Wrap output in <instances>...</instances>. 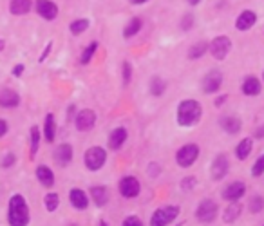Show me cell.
<instances>
[{"mask_svg": "<svg viewBox=\"0 0 264 226\" xmlns=\"http://www.w3.org/2000/svg\"><path fill=\"white\" fill-rule=\"evenodd\" d=\"M253 136L257 137V139H263V137H264V125H261V127H259L257 131L253 132Z\"/></svg>", "mask_w": 264, "mask_h": 226, "instance_id": "cell-43", "label": "cell"}, {"mask_svg": "<svg viewBox=\"0 0 264 226\" xmlns=\"http://www.w3.org/2000/svg\"><path fill=\"white\" fill-rule=\"evenodd\" d=\"M248 210H250V214H261L264 210V197L263 196H253L250 201H248Z\"/></svg>", "mask_w": 264, "mask_h": 226, "instance_id": "cell-30", "label": "cell"}, {"mask_svg": "<svg viewBox=\"0 0 264 226\" xmlns=\"http://www.w3.org/2000/svg\"><path fill=\"white\" fill-rule=\"evenodd\" d=\"M2 49H4V42H2V40H0V51H2Z\"/></svg>", "mask_w": 264, "mask_h": 226, "instance_id": "cell-49", "label": "cell"}, {"mask_svg": "<svg viewBox=\"0 0 264 226\" xmlns=\"http://www.w3.org/2000/svg\"><path fill=\"white\" fill-rule=\"evenodd\" d=\"M127 137H129V132H127L125 127H116L114 131L109 134V149L120 150L125 145Z\"/></svg>", "mask_w": 264, "mask_h": 226, "instance_id": "cell-16", "label": "cell"}, {"mask_svg": "<svg viewBox=\"0 0 264 226\" xmlns=\"http://www.w3.org/2000/svg\"><path fill=\"white\" fill-rule=\"evenodd\" d=\"M35 176L38 179V183L42 184V186H45V188H53L54 186V172L47 165H38Z\"/></svg>", "mask_w": 264, "mask_h": 226, "instance_id": "cell-18", "label": "cell"}, {"mask_svg": "<svg viewBox=\"0 0 264 226\" xmlns=\"http://www.w3.org/2000/svg\"><path fill=\"white\" fill-rule=\"evenodd\" d=\"M18 103H20V96H18V92H15V90H11V89L0 90V107L15 109V107H18Z\"/></svg>", "mask_w": 264, "mask_h": 226, "instance_id": "cell-21", "label": "cell"}, {"mask_svg": "<svg viewBox=\"0 0 264 226\" xmlns=\"http://www.w3.org/2000/svg\"><path fill=\"white\" fill-rule=\"evenodd\" d=\"M105 163H107V150L103 147H90V149L85 150L84 165L87 170L98 172V170H102Z\"/></svg>", "mask_w": 264, "mask_h": 226, "instance_id": "cell-5", "label": "cell"}, {"mask_svg": "<svg viewBox=\"0 0 264 226\" xmlns=\"http://www.w3.org/2000/svg\"><path fill=\"white\" fill-rule=\"evenodd\" d=\"M147 172H149L150 178H157L159 174H161V165L159 163H149V168H147Z\"/></svg>", "mask_w": 264, "mask_h": 226, "instance_id": "cell-40", "label": "cell"}, {"mask_svg": "<svg viewBox=\"0 0 264 226\" xmlns=\"http://www.w3.org/2000/svg\"><path fill=\"white\" fill-rule=\"evenodd\" d=\"M252 149H253V139H252V137H244V139H241L239 145L235 147V156H237V159L244 161L248 156L252 154Z\"/></svg>", "mask_w": 264, "mask_h": 226, "instance_id": "cell-23", "label": "cell"}, {"mask_svg": "<svg viewBox=\"0 0 264 226\" xmlns=\"http://www.w3.org/2000/svg\"><path fill=\"white\" fill-rule=\"evenodd\" d=\"M40 139H42V132L36 125L31 127L29 131V143H31V158H35L36 152H38V147H40Z\"/></svg>", "mask_w": 264, "mask_h": 226, "instance_id": "cell-27", "label": "cell"}, {"mask_svg": "<svg viewBox=\"0 0 264 226\" xmlns=\"http://www.w3.org/2000/svg\"><path fill=\"white\" fill-rule=\"evenodd\" d=\"M194 25V17L192 15H186L185 18H183V22H181V29H190V27H192Z\"/></svg>", "mask_w": 264, "mask_h": 226, "instance_id": "cell-41", "label": "cell"}, {"mask_svg": "<svg viewBox=\"0 0 264 226\" xmlns=\"http://www.w3.org/2000/svg\"><path fill=\"white\" fill-rule=\"evenodd\" d=\"M15 163H17V156L13 154V152H7V154L2 158V161H0L2 168H11Z\"/></svg>", "mask_w": 264, "mask_h": 226, "instance_id": "cell-38", "label": "cell"}, {"mask_svg": "<svg viewBox=\"0 0 264 226\" xmlns=\"http://www.w3.org/2000/svg\"><path fill=\"white\" fill-rule=\"evenodd\" d=\"M203 116V107L198 100H183L177 105V125L179 127H194L199 123Z\"/></svg>", "mask_w": 264, "mask_h": 226, "instance_id": "cell-2", "label": "cell"}, {"mask_svg": "<svg viewBox=\"0 0 264 226\" xmlns=\"http://www.w3.org/2000/svg\"><path fill=\"white\" fill-rule=\"evenodd\" d=\"M36 11L45 20H54L58 15V6L51 0H36Z\"/></svg>", "mask_w": 264, "mask_h": 226, "instance_id": "cell-17", "label": "cell"}, {"mask_svg": "<svg viewBox=\"0 0 264 226\" xmlns=\"http://www.w3.org/2000/svg\"><path fill=\"white\" fill-rule=\"evenodd\" d=\"M222 85V74L221 71H210L203 78V92L204 94H214L221 89Z\"/></svg>", "mask_w": 264, "mask_h": 226, "instance_id": "cell-13", "label": "cell"}, {"mask_svg": "<svg viewBox=\"0 0 264 226\" xmlns=\"http://www.w3.org/2000/svg\"><path fill=\"white\" fill-rule=\"evenodd\" d=\"M206 49H208V45L204 42H199V44H196V45H192V49L188 51V58H192V60H196V58H201L204 53H206Z\"/></svg>", "mask_w": 264, "mask_h": 226, "instance_id": "cell-32", "label": "cell"}, {"mask_svg": "<svg viewBox=\"0 0 264 226\" xmlns=\"http://www.w3.org/2000/svg\"><path fill=\"white\" fill-rule=\"evenodd\" d=\"M217 215H219V204L214 199L206 197V199L198 203V206H196V219L201 225H212L217 219Z\"/></svg>", "mask_w": 264, "mask_h": 226, "instance_id": "cell-4", "label": "cell"}, {"mask_svg": "<svg viewBox=\"0 0 264 226\" xmlns=\"http://www.w3.org/2000/svg\"><path fill=\"white\" fill-rule=\"evenodd\" d=\"M224 101H226V94L219 96V98H217V100H216V107H221V105H222V103H224Z\"/></svg>", "mask_w": 264, "mask_h": 226, "instance_id": "cell-45", "label": "cell"}, {"mask_svg": "<svg viewBox=\"0 0 264 226\" xmlns=\"http://www.w3.org/2000/svg\"><path fill=\"white\" fill-rule=\"evenodd\" d=\"M196 186H198V179L194 178V176H188V178L181 179V190L183 192H192Z\"/></svg>", "mask_w": 264, "mask_h": 226, "instance_id": "cell-34", "label": "cell"}, {"mask_svg": "<svg viewBox=\"0 0 264 226\" xmlns=\"http://www.w3.org/2000/svg\"><path fill=\"white\" fill-rule=\"evenodd\" d=\"M87 27H89V20H87V18H78V20H74L71 24V33L72 35H80V33H84Z\"/></svg>", "mask_w": 264, "mask_h": 226, "instance_id": "cell-33", "label": "cell"}, {"mask_svg": "<svg viewBox=\"0 0 264 226\" xmlns=\"http://www.w3.org/2000/svg\"><path fill=\"white\" fill-rule=\"evenodd\" d=\"M241 214H242V206H241V203H228V206H226L224 212H222V223H226V225H234L235 221L241 217Z\"/></svg>", "mask_w": 264, "mask_h": 226, "instance_id": "cell-20", "label": "cell"}, {"mask_svg": "<svg viewBox=\"0 0 264 226\" xmlns=\"http://www.w3.org/2000/svg\"><path fill=\"white\" fill-rule=\"evenodd\" d=\"M264 174V154L259 158L255 163H253V167H252V176L253 178H259V176H263Z\"/></svg>", "mask_w": 264, "mask_h": 226, "instance_id": "cell-36", "label": "cell"}, {"mask_svg": "<svg viewBox=\"0 0 264 226\" xmlns=\"http://www.w3.org/2000/svg\"><path fill=\"white\" fill-rule=\"evenodd\" d=\"M100 226H110V225H109V223H107V221H100Z\"/></svg>", "mask_w": 264, "mask_h": 226, "instance_id": "cell-48", "label": "cell"}, {"mask_svg": "<svg viewBox=\"0 0 264 226\" xmlns=\"http://www.w3.org/2000/svg\"><path fill=\"white\" fill-rule=\"evenodd\" d=\"M132 80V67L129 62H123V84L129 85Z\"/></svg>", "mask_w": 264, "mask_h": 226, "instance_id": "cell-39", "label": "cell"}, {"mask_svg": "<svg viewBox=\"0 0 264 226\" xmlns=\"http://www.w3.org/2000/svg\"><path fill=\"white\" fill-rule=\"evenodd\" d=\"M210 53L214 58L217 60H224L228 56L230 49H232V42H230L228 36H217L216 40H212V44L208 45Z\"/></svg>", "mask_w": 264, "mask_h": 226, "instance_id": "cell-11", "label": "cell"}, {"mask_svg": "<svg viewBox=\"0 0 264 226\" xmlns=\"http://www.w3.org/2000/svg\"><path fill=\"white\" fill-rule=\"evenodd\" d=\"M22 72H24V66H17L13 69V76H20Z\"/></svg>", "mask_w": 264, "mask_h": 226, "instance_id": "cell-44", "label": "cell"}, {"mask_svg": "<svg viewBox=\"0 0 264 226\" xmlns=\"http://www.w3.org/2000/svg\"><path fill=\"white\" fill-rule=\"evenodd\" d=\"M72 156H74V149H72V145H69V143H62V145H58V149L54 150V161L62 168H66L71 163Z\"/></svg>", "mask_w": 264, "mask_h": 226, "instance_id": "cell-14", "label": "cell"}, {"mask_svg": "<svg viewBox=\"0 0 264 226\" xmlns=\"http://www.w3.org/2000/svg\"><path fill=\"white\" fill-rule=\"evenodd\" d=\"M165 89H167V84H165L163 78L154 76L150 80V92H152V96H163Z\"/></svg>", "mask_w": 264, "mask_h": 226, "instance_id": "cell-29", "label": "cell"}, {"mask_svg": "<svg viewBox=\"0 0 264 226\" xmlns=\"http://www.w3.org/2000/svg\"><path fill=\"white\" fill-rule=\"evenodd\" d=\"M199 145H196V143H186V145H183L177 152H176V163L179 165L181 168H190L198 161L199 158Z\"/></svg>", "mask_w": 264, "mask_h": 226, "instance_id": "cell-6", "label": "cell"}, {"mask_svg": "<svg viewBox=\"0 0 264 226\" xmlns=\"http://www.w3.org/2000/svg\"><path fill=\"white\" fill-rule=\"evenodd\" d=\"M219 125L224 132H228V134H239L241 129H242V123H241V119L237 116H222L219 119Z\"/></svg>", "mask_w": 264, "mask_h": 226, "instance_id": "cell-19", "label": "cell"}, {"mask_svg": "<svg viewBox=\"0 0 264 226\" xmlns=\"http://www.w3.org/2000/svg\"><path fill=\"white\" fill-rule=\"evenodd\" d=\"M199 2H201V0H188V4H190V6H198Z\"/></svg>", "mask_w": 264, "mask_h": 226, "instance_id": "cell-46", "label": "cell"}, {"mask_svg": "<svg viewBox=\"0 0 264 226\" xmlns=\"http://www.w3.org/2000/svg\"><path fill=\"white\" fill-rule=\"evenodd\" d=\"M139 29H141V20H139V18H132L131 22H129V25L125 27L123 36H125V38H131V36L138 35Z\"/></svg>", "mask_w": 264, "mask_h": 226, "instance_id": "cell-31", "label": "cell"}, {"mask_svg": "<svg viewBox=\"0 0 264 226\" xmlns=\"http://www.w3.org/2000/svg\"><path fill=\"white\" fill-rule=\"evenodd\" d=\"M89 197H90V201L94 203V206H96V208H103V206H107V203H109V190H107V186H103V184H98V186H90Z\"/></svg>", "mask_w": 264, "mask_h": 226, "instance_id": "cell-15", "label": "cell"}, {"mask_svg": "<svg viewBox=\"0 0 264 226\" xmlns=\"http://www.w3.org/2000/svg\"><path fill=\"white\" fill-rule=\"evenodd\" d=\"M96 125V114L92 109H84V111H80L76 114V118H74V127L78 129L80 132H89L94 129Z\"/></svg>", "mask_w": 264, "mask_h": 226, "instance_id": "cell-9", "label": "cell"}, {"mask_svg": "<svg viewBox=\"0 0 264 226\" xmlns=\"http://www.w3.org/2000/svg\"><path fill=\"white\" fill-rule=\"evenodd\" d=\"M31 210L22 194H13L7 203V225L9 226H29Z\"/></svg>", "mask_w": 264, "mask_h": 226, "instance_id": "cell-1", "label": "cell"}, {"mask_svg": "<svg viewBox=\"0 0 264 226\" xmlns=\"http://www.w3.org/2000/svg\"><path fill=\"white\" fill-rule=\"evenodd\" d=\"M96 49H98V44L96 42H92L89 47L85 49L84 54H82V64H84V66H87V64H89L90 58H92V54L96 53Z\"/></svg>", "mask_w": 264, "mask_h": 226, "instance_id": "cell-35", "label": "cell"}, {"mask_svg": "<svg viewBox=\"0 0 264 226\" xmlns=\"http://www.w3.org/2000/svg\"><path fill=\"white\" fill-rule=\"evenodd\" d=\"M121 226H145V223L138 215H127L125 219L121 221Z\"/></svg>", "mask_w": 264, "mask_h": 226, "instance_id": "cell-37", "label": "cell"}, {"mask_svg": "<svg viewBox=\"0 0 264 226\" xmlns=\"http://www.w3.org/2000/svg\"><path fill=\"white\" fill-rule=\"evenodd\" d=\"M263 226H264V225H263Z\"/></svg>", "mask_w": 264, "mask_h": 226, "instance_id": "cell-50", "label": "cell"}, {"mask_svg": "<svg viewBox=\"0 0 264 226\" xmlns=\"http://www.w3.org/2000/svg\"><path fill=\"white\" fill-rule=\"evenodd\" d=\"M242 92L246 96H259L261 94V82L255 76H248L242 82Z\"/></svg>", "mask_w": 264, "mask_h": 226, "instance_id": "cell-25", "label": "cell"}, {"mask_svg": "<svg viewBox=\"0 0 264 226\" xmlns=\"http://www.w3.org/2000/svg\"><path fill=\"white\" fill-rule=\"evenodd\" d=\"M255 20H257V15L253 11H242L239 15V18H237V22H235V27L239 31H246L250 27H253Z\"/></svg>", "mask_w": 264, "mask_h": 226, "instance_id": "cell-22", "label": "cell"}, {"mask_svg": "<svg viewBox=\"0 0 264 226\" xmlns=\"http://www.w3.org/2000/svg\"><path fill=\"white\" fill-rule=\"evenodd\" d=\"M31 0H11V13L13 15H25L31 9Z\"/></svg>", "mask_w": 264, "mask_h": 226, "instance_id": "cell-28", "label": "cell"}, {"mask_svg": "<svg viewBox=\"0 0 264 226\" xmlns=\"http://www.w3.org/2000/svg\"><path fill=\"white\" fill-rule=\"evenodd\" d=\"M54 136H56V123H54V116L49 113L44 119V139L47 143H53Z\"/></svg>", "mask_w": 264, "mask_h": 226, "instance_id": "cell-24", "label": "cell"}, {"mask_svg": "<svg viewBox=\"0 0 264 226\" xmlns=\"http://www.w3.org/2000/svg\"><path fill=\"white\" fill-rule=\"evenodd\" d=\"M118 190L125 199H136L141 194V183L136 176H123L118 183Z\"/></svg>", "mask_w": 264, "mask_h": 226, "instance_id": "cell-7", "label": "cell"}, {"mask_svg": "<svg viewBox=\"0 0 264 226\" xmlns=\"http://www.w3.org/2000/svg\"><path fill=\"white\" fill-rule=\"evenodd\" d=\"M246 194V184L242 181H232L228 183L221 192V197L228 203H239Z\"/></svg>", "mask_w": 264, "mask_h": 226, "instance_id": "cell-8", "label": "cell"}, {"mask_svg": "<svg viewBox=\"0 0 264 226\" xmlns=\"http://www.w3.org/2000/svg\"><path fill=\"white\" fill-rule=\"evenodd\" d=\"M132 4H145V2H147V0H131Z\"/></svg>", "mask_w": 264, "mask_h": 226, "instance_id": "cell-47", "label": "cell"}, {"mask_svg": "<svg viewBox=\"0 0 264 226\" xmlns=\"http://www.w3.org/2000/svg\"><path fill=\"white\" fill-rule=\"evenodd\" d=\"M44 206H45V210H47L49 214L56 212L58 206H60V196H58L56 192H47V194L44 196Z\"/></svg>", "mask_w": 264, "mask_h": 226, "instance_id": "cell-26", "label": "cell"}, {"mask_svg": "<svg viewBox=\"0 0 264 226\" xmlns=\"http://www.w3.org/2000/svg\"><path fill=\"white\" fill-rule=\"evenodd\" d=\"M228 170H230V161H228V156L226 154H217L214 163H212L210 167V176L214 181H221L228 176Z\"/></svg>", "mask_w": 264, "mask_h": 226, "instance_id": "cell-10", "label": "cell"}, {"mask_svg": "<svg viewBox=\"0 0 264 226\" xmlns=\"http://www.w3.org/2000/svg\"><path fill=\"white\" fill-rule=\"evenodd\" d=\"M181 214L179 204H165L152 212L149 219V226H170Z\"/></svg>", "mask_w": 264, "mask_h": 226, "instance_id": "cell-3", "label": "cell"}, {"mask_svg": "<svg viewBox=\"0 0 264 226\" xmlns=\"http://www.w3.org/2000/svg\"><path fill=\"white\" fill-rule=\"evenodd\" d=\"M7 131H9V125H7L6 119L0 118V137H4L7 134Z\"/></svg>", "mask_w": 264, "mask_h": 226, "instance_id": "cell-42", "label": "cell"}, {"mask_svg": "<svg viewBox=\"0 0 264 226\" xmlns=\"http://www.w3.org/2000/svg\"><path fill=\"white\" fill-rule=\"evenodd\" d=\"M69 203H71V206L74 210L84 212V210L89 208L90 197L89 194L85 190H82V188H71V190H69Z\"/></svg>", "mask_w": 264, "mask_h": 226, "instance_id": "cell-12", "label": "cell"}]
</instances>
